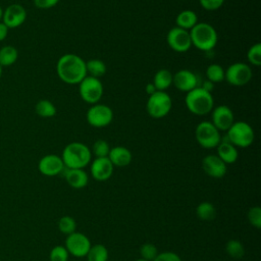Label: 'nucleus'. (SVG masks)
Segmentation results:
<instances>
[{
  "label": "nucleus",
  "mask_w": 261,
  "mask_h": 261,
  "mask_svg": "<svg viewBox=\"0 0 261 261\" xmlns=\"http://www.w3.org/2000/svg\"><path fill=\"white\" fill-rule=\"evenodd\" d=\"M195 137L198 144L205 149L216 148L221 142L219 130L211 121H201L195 129Z\"/></svg>",
  "instance_id": "nucleus-7"
},
{
  "label": "nucleus",
  "mask_w": 261,
  "mask_h": 261,
  "mask_svg": "<svg viewBox=\"0 0 261 261\" xmlns=\"http://www.w3.org/2000/svg\"><path fill=\"white\" fill-rule=\"evenodd\" d=\"M8 30H9V29H8L2 21H0V42L3 41V40L7 37Z\"/></svg>",
  "instance_id": "nucleus-40"
},
{
  "label": "nucleus",
  "mask_w": 261,
  "mask_h": 261,
  "mask_svg": "<svg viewBox=\"0 0 261 261\" xmlns=\"http://www.w3.org/2000/svg\"><path fill=\"white\" fill-rule=\"evenodd\" d=\"M211 122L214 126L220 130H227L234 122V116L232 110L226 105H219L212 109Z\"/></svg>",
  "instance_id": "nucleus-15"
},
{
  "label": "nucleus",
  "mask_w": 261,
  "mask_h": 261,
  "mask_svg": "<svg viewBox=\"0 0 261 261\" xmlns=\"http://www.w3.org/2000/svg\"><path fill=\"white\" fill-rule=\"evenodd\" d=\"M68 255L64 246H55L49 254V259L50 261H67Z\"/></svg>",
  "instance_id": "nucleus-34"
},
{
  "label": "nucleus",
  "mask_w": 261,
  "mask_h": 261,
  "mask_svg": "<svg viewBox=\"0 0 261 261\" xmlns=\"http://www.w3.org/2000/svg\"><path fill=\"white\" fill-rule=\"evenodd\" d=\"M113 164L108 157H100L93 160L91 163V174L98 181L109 179L113 173Z\"/></svg>",
  "instance_id": "nucleus-17"
},
{
  "label": "nucleus",
  "mask_w": 261,
  "mask_h": 261,
  "mask_svg": "<svg viewBox=\"0 0 261 261\" xmlns=\"http://www.w3.org/2000/svg\"><path fill=\"white\" fill-rule=\"evenodd\" d=\"M251 79L252 69L244 62H234L225 69L224 80L231 86H245L251 81Z\"/></svg>",
  "instance_id": "nucleus-10"
},
{
  "label": "nucleus",
  "mask_w": 261,
  "mask_h": 261,
  "mask_svg": "<svg viewBox=\"0 0 261 261\" xmlns=\"http://www.w3.org/2000/svg\"><path fill=\"white\" fill-rule=\"evenodd\" d=\"M140 253L143 259L147 260V261H153L154 258L157 256L158 252H157V248L150 243H146L144 244L141 248H140Z\"/></svg>",
  "instance_id": "nucleus-35"
},
{
  "label": "nucleus",
  "mask_w": 261,
  "mask_h": 261,
  "mask_svg": "<svg viewBox=\"0 0 261 261\" xmlns=\"http://www.w3.org/2000/svg\"><path fill=\"white\" fill-rule=\"evenodd\" d=\"M113 166L118 167H124L127 166L132 162V153L130 151L122 146H116L113 148H110L109 154L107 156Z\"/></svg>",
  "instance_id": "nucleus-19"
},
{
  "label": "nucleus",
  "mask_w": 261,
  "mask_h": 261,
  "mask_svg": "<svg viewBox=\"0 0 261 261\" xmlns=\"http://www.w3.org/2000/svg\"><path fill=\"white\" fill-rule=\"evenodd\" d=\"M58 228L64 234H70L76 229V222L71 216H62L58 221Z\"/></svg>",
  "instance_id": "nucleus-31"
},
{
  "label": "nucleus",
  "mask_w": 261,
  "mask_h": 261,
  "mask_svg": "<svg viewBox=\"0 0 261 261\" xmlns=\"http://www.w3.org/2000/svg\"><path fill=\"white\" fill-rule=\"evenodd\" d=\"M249 222L256 228L261 227V208L259 206L251 207L248 211Z\"/></svg>",
  "instance_id": "nucleus-36"
},
{
  "label": "nucleus",
  "mask_w": 261,
  "mask_h": 261,
  "mask_svg": "<svg viewBox=\"0 0 261 261\" xmlns=\"http://www.w3.org/2000/svg\"><path fill=\"white\" fill-rule=\"evenodd\" d=\"M56 71L59 79L69 85H79L88 75L86 61L72 53L64 54L58 59Z\"/></svg>",
  "instance_id": "nucleus-1"
},
{
  "label": "nucleus",
  "mask_w": 261,
  "mask_h": 261,
  "mask_svg": "<svg viewBox=\"0 0 261 261\" xmlns=\"http://www.w3.org/2000/svg\"><path fill=\"white\" fill-rule=\"evenodd\" d=\"M93 154L96 156V158H100V157H107L110 151V147L109 144L105 141V140H97L94 144H93V148H92Z\"/></svg>",
  "instance_id": "nucleus-33"
},
{
  "label": "nucleus",
  "mask_w": 261,
  "mask_h": 261,
  "mask_svg": "<svg viewBox=\"0 0 261 261\" xmlns=\"http://www.w3.org/2000/svg\"><path fill=\"white\" fill-rule=\"evenodd\" d=\"M217 148V156L225 163L231 164L237 161L239 157V153L237 147L233 146L231 143L227 142H220Z\"/></svg>",
  "instance_id": "nucleus-21"
},
{
  "label": "nucleus",
  "mask_w": 261,
  "mask_h": 261,
  "mask_svg": "<svg viewBox=\"0 0 261 261\" xmlns=\"http://www.w3.org/2000/svg\"><path fill=\"white\" fill-rule=\"evenodd\" d=\"M247 58L251 64L255 66L261 65V44L260 43H255L249 48L247 52Z\"/></svg>",
  "instance_id": "nucleus-32"
},
{
  "label": "nucleus",
  "mask_w": 261,
  "mask_h": 261,
  "mask_svg": "<svg viewBox=\"0 0 261 261\" xmlns=\"http://www.w3.org/2000/svg\"><path fill=\"white\" fill-rule=\"evenodd\" d=\"M172 80H173V74L171 73V71L163 68V69H159L155 73L152 84L154 85L157 91H165L172 85Z\"/></svg>",
  "instance_id": "nucleus-22"
},
{
  "label": "nucleus",
  "mask_w": 261,
  "mask_h": 261,
  "mask_svg": "<svg viewBox=\"0 0 261 261\" xmlns=\"http://www.w3.org/2000/svg\"><path fill=\"white\" fill-rule=\"evenodd\" d=\"M86 118L88 123L94 127H105L111 123L113 119V111L105 104L96 103L88 109Z\"/></svg>",
  "instance_id": "nucleus-9"
},
{
  "label": "nucleus",
  "mask_w": 261,
  "mask_h": 261,
  "mask_svg": "<svg viewBox=\"0 0 261 261\" xmlns=\"http://www.w3.org/2000/svg\"><path fill=\"white\" fill-rule=\"evenodd\" d=\"M198 22V16L196 12L190 9H186L180 11L175 18L176 27L190 31L196 23Z\"/></svg>",
  "instance_id": "nucleus-23"
},
{
  "label": "nucleus",
  "mask_w": 261,
  "mask_h": 261,
  "mask_svg": "<svg viewBox=\"0 0 261 261\" xmlns=\"http://www.w3.org/2000/svg\"><path fill=\"white\" fill-rule=\"evenodd\" d=\"M168 46L175 52H187L192 47L190 32L178 27L170 29L166 36Z\"/></svg>",
  "instance_id": "nucleus-11"
},
{
  "label": "nucleus",
  "mask_w": 261,
  "mask_h": 261,
  "mask_svg": "<svg viewBox=\"0 0 261 261\" xmlns=\"http://www.w3.org/2000/svg\"><path fill=\"white\" fill-rule=\"evenodd\" d=\"M92 153L89 147L81 142H72L65 146L62 151L61 159L66 168L84 169L90 162Z\"/></svg>",
  "instance_id": "nucleus-2"
},
{
  "label": "nucleus",
  "mask_w": 261,
  "mask_h": 261,
  "mask_svg": "<svg viewBox=\"0 0 261 261\" xmlns=\"http://www.w3.org/2000/svg\"><path fill=\"white\" fill-rule=\"evenodd\" d=\"M1 76H2V67L0 66V79H1Z\"/></svg>",
  "instance_id": "nucleus-45"
},
{
  "label": "nucleus",
  "mask_w": 261,
  "mask_h": 261,
  "mask_svg": "<svg viewBox=\"0 0 261 261\" xmlns=\"http://www.w3.org/2000/svg\"><path fill=\"white\" fill-rule=\"evenodd\" d=\"M27 19V11L20 4H10L3 11L2 22L8 29H15L20 27Z\"/></svg>",
  "instance_id": "nucleus-13"
},
{
  "label": "nucleus",
  "mask_w": 261,
  "mask_h": 261,
  "mask_svg": "<svg viewBox=\"0 0 261 261\" xmlns=\"http://www.w3.org/2000/svg\"><path fill=\"white\" fill-rule=\"evenodd\" d=\"M18 51L15 47L7 45L0 49V66H10L16 62Z\"/></svg>",
  "instance_id": "nucleus-24"
},
{
  "label": "nucleus",
  "mask_w": 261,
  "mask_h": 261,
  "mask_svg": "<svg viewBox=\"0 0 261 261\" xmlns=\"http://www.w3.org/2000/svg\"><path fill=\"white\" fill-rule=\"evenodd\" d=\"M225 252L234 259H240L245 255L243 244L238 240H230L225 245Z\"/></svg>",
  "instance_id": "nucleus-30"
},
{
  "label": "nucleus",
  "mask_w": 261,
  "mask_h": 261,
  "mask_svg": "<svg viewBox=\"0 0 261 261\" xmlns=\"http://www.w3.org/2000/svg\"><path fill=\"white\" fill-rule=\"evenodd\" d=\"M88 261H107L108 260V250L104 245L97 244L91 246L88 254Z\"/></svg>",
  "instance_id": "nucleus-28"
},
{
  "label": "nucleus",
  "mask_w": 261,
  "mask_h": 261,
  "mask_svg": "<svg viewBox=\"0 0 261 261\" xmlns=\"http://www.w3.org/2000/svg\"><path fill=\"white\" fill-rule=\"evenodd\" d=\"M64 175L67 184L73 189H83L88 185L89 177L84 169L66 168Z\"/></svg>",
  "instance_id": "nucleus-20"
},
{
  "label": "nucleus",
  "mask_w": 261,
  "mask_h": 261,
  "mask_svg": "<svg viewBox=\"0 0 261 261\" xmlns=\"http://www.w3.org/2000/svg\"><path fill=\"white\" fill-rule=\"evenodd\" d=\"M189 32L192 46H195L201 51H210L217 44V32L207 22H197Z\"/></svg>",
  "instance_id": "nucleus-4"
},
{
  "label": "nucleus",
  "mask_w": 261,
  "mask_h": 261,
  "mask_svg": "<svg viewBox=\"0 0 261 261\" xmlns=\"http://www.w3.org/2000/svg\"><path fill=\"white\" fill-rule=\"evenodd\" d=\"M35 111L39 116L44 118H49V117H53L56 114V107L51 101L47 99H42L37 102Z\"/></svg>",
  "instance_id": "nucleus-26"
},
{
  "label": "nucleus",
  "mask_w": 261,
  "mask_h": 261,
  "mask_svg": "<svg viewBox=\"0 0 261 261\" xmlns=\"http://www.w3.org/2000/svg\"><path fill=\"white\" fill-rule=\"evenodd\" d=\"M39 171L46 175V176H55L60 174L64 169L65 166L60 156L55 154H49L42 157L38 163Z\"/></svg>",
  "instance_id": "nucleus-14"
},
{
  "label": "nucleus",
  "mask_w": 261,
  "mask_h": 261,
  "mask_svg": "<svg viewBox=\"0 0 261 261\" xmlns=\"http://www.w3.org/2000/svg\"><path fill=\"white\" fill-rule=\"evenodd\" d=\"M153 261H181L180 257L174 252L158 253Z\"/></svg>",
  "instance_id": "nucleus-37"
},
{
  "label": "nucleus",
  "mask_w": 261,
  "mask_h": 261,
  "mask_svg": "<svg viewBox=\"0 0 261 261\" xmlns=\"http://www.w3.org/2000/svg\"><path fill=\"white\" fill-rule=\"evenodd\" d=\"M185 103L188 110L193 114L205 115L212 111L214 99L210 92H207L199 86L187 93Z\"/></svg>",
  "instance_id": "nucleus-3"
},
{
  "label": "nucleus",
  "mask_w": 261,
  "mask_h": 261,
  "mask_svg": "<svg viewBox=\"0 0 261 261\" xmlns=\"http://www.w3.org/2000/svg\"><path fill=\"white\" fill-rule=\"evenodd\" d=\"M202 168L211 177L220 178L225 175L226 164L217 155H207L202 160Z\"/></svg>",
  "instance_id": "nucleus-18"
},
{
  "label": "nucleus",
  "mask_w": 261,
  "mask_h": 261,
  "mask_svg": "<svg viewBox=\"0 0 261 261\" xmlns=\"http://www.w3.org/2000/svg\"><path fill=\"white\" fill-rule=\"evenodd\" d=\"M91 246V242L86 234L74 231L67 236L64 247L68 254L81 258L87 256Z\"/></svg>",
  "instance_id": "nucleus-12"
},
{
  "label": "nucleus",
  "mask_w": 261,
  "mask_h": 261,
  "mask_svg": "<svg viewBox=\"0 0 261 261\" xmlns=\"http://www.w3.org/2000/svg\"><path fill=\"white\" fill-rule=\"evenodd\" d=\"M145 90H146V93L150 96L151 94H153L154 92H156L157 90L155 89V87H154V85L152 84V83H150V84H148L147 86H146V88H145Z\"/></svg>",
  "instance_id": "nucleus-42"
},
{
  "label": "nucleus",
  "mask_w": 261,
  "mask_h": 261,
  "mask_svg": "<svg viewBox=\"0 0 261 261\" xmlns=\"http://www.w3.org/2000/svg\"><path fill=\"white\" fill-rule=\"evenodd\" d=\"M213 86H214V84H213L212 82L206 80V81L203 83V85L200 86V87H202V88H203L204 90H206L207 92H210V93H211V91L213 90Z\"/></svg>",
  "instance_id": "nucleus-41"
},
{
  "label": "nucleus",
  "mask_w": 261,
  "mask_h": 261,
  "mask_svg": "<svg viewBox=\"0 0 261 261\" xmlns=\"http://www.w3.org/2000/svg\"><path fill=\"white\" fill-rule=\"evenodd\" d=\"M197 216L204 221H210L214 219L216 214V209L214 205L210 202H202L196 208Z\"/></svg>",
  "instance_id": "nucleus-27"
},
{
  "label": "nucleus",
  "mask_w": 261,
  "mask_h": 261,
  "mask_svg": "<svg viewBox=\"0 0 261 261\" xmlns=\"http://www.w3.org/2000/svg\"><path fill=\"white\" fill-rule=\"evenodd\" d=\"M103 85L97 77L87 75L79 84V92L81 98L89 104H96L100 101L103 95Z\"/></svg>",
  "instance_id": "nucleus-8"
},
{
  "label": "nucleus",
  "mask_w": 261,
  "mask_h": 261,
  "mask_svg": "<svg viewBox=\"0 0 261 261\" xmlns=\"http://www.w3.org/2000/svg\"><path fill=\"white\" fill-rule=\"evenodd\" d=\"M172 84L177 90L188 93L199 87V79L195 72L189 69H180L173 74Z\"/></svg>",
  "instance_id": "nucleus-16"
},
{
  "label": "nucleus",
  "mask_w": 261,
  "mask_h": 261,
  "mask_svg": "<svg viewBox=\"0 0 261 261\" xmlns=\"http://www.w3.org/2000/svg\"><path fill=\"white\" fill-rule=\"evenodd\" d=\"M224 73L225 70L223 69V67L217 63L210 64L206 69V77L213 84L224 81Z\"/></svg>",
  "instance_id": "nucleus-29"
},
{
  "label": "nucleus",
  "mask_w": 261,
  "mask_h": 261,
  "mask_svg": "<svg viewBox=\"0 0 261 261\" xmlns=\"http://www.w3.org/2000/svg\"><path fill=\"white\" fill-rule=\"evenodd\" d=\"M199 2L206 10H216L222 6L224 0H199Z\"/></svg>",
  "instance_id": "nucleus-38"
},
{
  "label": "nucleus",
  "mask_w": 261,
  "mask_h": 261,
  "mask_svg": "<svg viewBox=\"0 0 261 261\" xmlns=\"http://www.w3.org/2000/svg\"><path fill=\"white\" fill-rule=\"evenodd\" d=\"M135 261H147V260H145V259H143V258H140V259H137V260H135Z\"/></svg>",
  "instance_id": "nucleus-44"
},
{
  "label": "nucleus",
  "mask_w": 261,
  "mask_h": 261,
  "mask_svg": "<svg viewBox=\"0 0 261 261\" xmlns=\"http://www.w3.org/2000/svg\"><path fill=\"white\" fill-rule=\"evenodd\" d=\"M255 138L253 127L245 121H234L227 129V139L236 147L247 148L252 145Z\"/></svg>",
  "instance_id": "nucleus-6"
},
{
  "label": "nucleus",
  "mask_w": 261,
  "mask_h": 261,
  "mask_svg": "<svg viewBox=\"0 0 261 261\" xmlns=\"http://www.w3.org/2000/svg\"><path fill=\"white\" fill-rule=\"evenodd\" d=\"M172 107L171 97L165 91H156L147 100L146 109L148 114L156 119L166 116Z\"/></svg>",
  "instance_id": "nucleus-5"
},
{
  "label": "nucleus",
  "mask_w": 261,
  "mask_h": 261,
  "mask_svg": "<svg viewBox=\"0 0 261 261\" xmlns=\"http://www.w3.org/2000/svg\"><path fill=\"white\" fill-rule=\"evenodd\" d=\"M59 2V0H34V4L38 7V8H42V9H48L51 7H54L55 5H57Z\"/></svg>",
  "instance_id": "nucleus-39"
},
{
  "label": "nucleus",
  "mask_w": 261,
  "mask_h": 261,
  "mask_svg": "<svg viewBox=\"0 0 261 261\" xmlns=\"http://www.w3.org/2000/svg\"><path fill=\"white\" fill-rule=\"evenodd\" d=\"M87 74L93 77H101L106 73V64L100 59H91L86 62Z\"/></svg>",
  "instance_id": "nucleus-25"
},
{
  "label": "nucleus",
  "mask_w": 261,
  "mask_h": 261,
  "mask_svg": "<svg viewBox=\"0 0 261 261\" xmlns=\"http://www.w3.org/2000/svg\"><path fill=\"white\" fill-rule=\"evenodd\" d=\"M2 17H3V9L0 6V21H2Z\"/></svg>",
  "instance_id": "nucleus-43"
}]
</instances>
